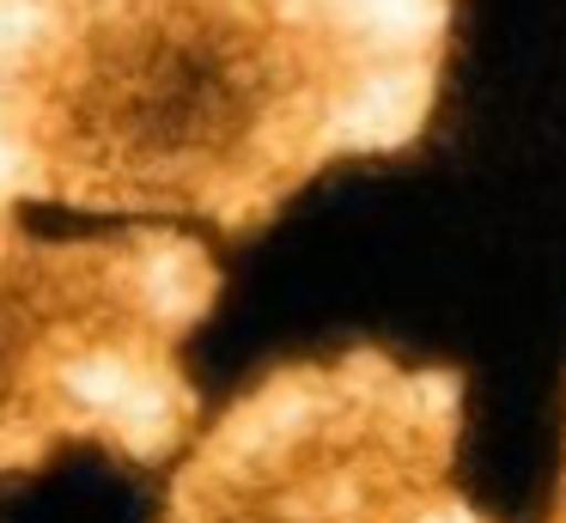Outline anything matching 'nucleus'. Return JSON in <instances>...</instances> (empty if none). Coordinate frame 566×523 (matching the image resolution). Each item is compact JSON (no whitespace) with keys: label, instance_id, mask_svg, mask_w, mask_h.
Instances as JSON below:
<instances>
[{"label":"nucleus","instance_id":"nucleus-4","mask_svg":"<svg viewBox=\"0 0 566 523\" xmlns=\"http://www.w3.org/2000/svg\"><path fill=\"white\" fill-rule=\"evenodd\" d=\"M548 523H566V462H560V487H554V505H548Z\"/></svg>","mask_w":566,"mask_h":523},{"label":"nucleus","instance_id":"nucleus-2","mask_svg":"<svg viewBox=\"0 0 566 523\" xmlns=\"http://www.w3.org/2000/svg\"><path fill=\"white\" fill-rule=\"evenodd\" d=\"M220 262L184 231L38 238L0 207V474L67 444L153 469L196 438L184 341L220 299Z\"/></svg>","mask_w":566,"mask_h":523},{"label":"nucleus","instance_id":"nucleus-3","mask_svg":"<svg viewBox=\"0 0 566 523\" xmlns=\"http://www.w3.org/2000/svg\"><path fill=\"white\" fill-rule=\"evenodd\" d=\"M463 372L390 347L286 359L189 444L159 523H493L457 487Z\"/></svg>","mask_w":566,"mask_h":523},{"label":"nucleus","instance_id":"nucleus-1","mask_svg":"<svg viewBox=\"0 0 566 523\" xmlns=\"http://www.w3.org/2000/svg\"><path fill=\"white\" fill-rule=\"evenodd\" d=\"M451 0H0V207L262 231L342 158L420 146Z\"/></svg>","mask_w":566,"mask_h":523}]
</instances>
